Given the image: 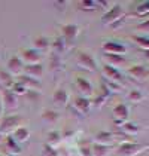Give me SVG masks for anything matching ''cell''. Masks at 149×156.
<instances>
[{
    "label": "cell",
    "mask_w": 149,
    "mask_h": 156,
    "mask_svg": "<svg viewBox=\"0 0 149 156\" xmlns=\"http://www.w3.org/2000/svg\"><path fill=\"white\" fill-rule=\"evenodd\" d=\"M25 66L30 64H40V54L36 49H21V57H20Z\"/></svg>",
    "instance_id": "cell-9"
},
{
    "label": "cell",
    "mask_w": 149,
    "mask_h": 156,
    "mask_svg": "<svg viewBox=\"0 0 149 156\" xmlns=\"http://www.w3.org/2000/svg\"><path fill=\"white\" fill-rule=\"evenodd\" d=\"M76 88H78V91L82 94V97H89L94 94V88H93V85L91 82L85 79V77H81V76H78L76 77Z\"/></svg>",
    "instance_id": "cell-11"
},
{
    "label": "cell",
    "mask_w": 149,
    "mask_h": 156,
    "mask_svg": "<svg viewBox=\"0 0 149 156\" xmlns=\"http://www.w3.org/2000/svg\"><path fill=\"white\" fill-rule=\"evenodd\" d=\"M8 156H13V155H8Z\"/></svg>",
    "instance_id": "cell-47"
},
{
    "label": "cell",
    "mask_w": 149,
    "mask_h": 156,
    "mask_svg": "<svg viewBox=\"0 0 149 156\" xmlns=\"http://www.w3.org/2000/svg\"><path fill=\"white\" fill-rule=\"evenodd\" d=\"M145 57H146V60L149 61V49H146V51H145Z\"/></svg>",
    "instance_id": "cell-44"
},
{
    "label": "cell",
    "mask_w": 149,
    "mask_h": 156,
    "mask_svg": "<svg viewBox=\"0 0 149 156\" xmlns=\"http://www.w3.org/2000/svg\"><path fill=\"white\" fill-rule=\"evenodd\" d=\"M2 141H3V134L0 132V143H2Z\"/></svg>",
    "instance_id": "cell-45"
},
{
    "label": "cell",
    "mask_w": 149,
    "mask_h": 156,
    "mask_svg": "<svg viewBox=\"0 0 149 156\" xmlns=\"http://www.w3.org/2000/svg\"><path fill=\"white\" fill-rule=\"evenodd\" d=\"M73 107L78 112H81L82 115H87L88 112L91 110V101L88 98H85V97L78 95V97H74V100H73Z\"/></svg>",
    "instance_id": "cell-15"
},
{
    "label": "cell",
    "mask_w": 149,
    "mask_h": 156,
    "mask_svg": "<svg viewBox=\"0 0 149 156\" xmlns=\"http://www.w3.org/2000/svg\"><path fill=\"white\" fill-rule=\"evenodd\" d=\"M103 85L109 89V92L111 94H115V92H119L121 89H122V86L119 83H115V82H112V80H107V79H104L103 77Z\"/></svg>",
    "instance_id": "cell-30"
},
{
    "label": "cell",
    "mask_w": 149,
    "mask_h": 156,
    "mask_svg": "<svg viewBox=\"0 0 149 156\" xmlns=\"http://www.w3.org/2000/svg\"><path fill=\"white\" fill-rule=\"evenodd\" d=\"M18 82L27 88V91H39L40 89V82L37 79H33L30 76H25V74H20L18 76Z\"/></svg>",
    "instance_id": "cell-14"
},
{
    "label": "cell",
    "mask_w": 149,
    "mask_h": 156,
    "mask_svg": "<svg viewBox=\"0 0 149 156\" xmlns=\"http://www.w3.org/2000/svg\"><path fill=\"white\" fill-rule=\"evenodd\" d=\"M13 82V76L8 70H0V83L5 86V89H11Z\"/></svg>",
    "instance_id": "cell-21"
},
{
    "label": "cell",
    "mask_w": 149,
    "mask_h": 156,
    "mask_svg": "<svg viewBox=\"0 0 149 156\" xmlns=\"http://www.w3.org/2000/svg\"><path fill=\"white\" fill-rule=\"evenodd\" d=\"M112 146H104V144H99L94 143L91 146V150H93V156H107L111 152Z\"/></svg>",
    "instance_id": "cell-20"
},
{
    "label": "cell",
    "mask_w": 149,
    "mask_h": 156,
    "mask_svg": "<svg viewBox=\"0 0 149 156\" xmlns=\"http://www.w3.org/2000/svg\"><path fill=\"white\" fill-rule=\"evenodd\" d=\"M11 91H12L16 97H18V95H25V94H27V88H25V86H23L20 82H13Z\"/></svg>",
    "instance_id": "cell-34"
},
{
    "label": "cell",
    "mask_w": 149,
    "mask_h": 156,
    "mask_svg": "<svg viewBox=\"0 0 149 156\" xmlns=\"http://www.w3.org/2000/svg\"><path fill=\"white\" fill-rule=\"evenodd\" d=\"M33 45L36 49H48L49 48V39L45 36H37L33 39Z\"/></svg>",
    "instance_id": "cell-25"
},
{
    "label": "cell",
    "mask_w": 149,
    "mask_h": 156,
    "mask_svg": "<svg viewBox=\"0 0 149 156\" xmlns=\"http://www.w3.org/2000/svg\"><path fill=\"white\" fill-rule=\"evenodd\" d=\"M101 49L104 51V54H115V55H124L127 52V48H125L122 43L119 42H113V40H106L101 43Z\"/></svg>",
    "instance_id": "cell-8"
},
{
    "label": "cell",
    "mask_w": 149,
    "mask_h": 156,
    "mask_svg": "<svg viewBox=\"0 0 149 156\" xmlns=\"http://www.w3.org/2000/svg\"><path fill=\"white\" fill-rule=\"evenodd\" d=\"M101 73H103V77L107 79V80H112L115 83H119L122 82V74L121 72L115 67V66H111V64H104L101 67Z\"/></svg>",
    "instance_id": "cell-7"
},
{
    "label": "cell",
    "mask_w": 149,
    "mask_h": 156,
    "mask_svg": "<svg viewBox=\"0 0 149 156\" xmlns=\"http://www.w3.org/2000/svg\"><path fill=\"white\" fill-rule=\"evenodd\" d=\"M121 132L124 135H136L139 132V128H137V125L131 123V122H125L124 125L121 126Z\"/></svg>",
    "instance_id": "cell-26"
},
{
    "label": "cell",
    "mask_w": 149,
    "mask_h": 156,
    "mask_svg": "<svg viewBox=\"0 0 149 156\" xmlns=\"http://www.w3.org/2000/svg\"><path fill=\"white\" fill-rule=\"evenodd\" d=\"M118 137H119L118 134H113L111 131H100L96 135V143L104 144V146H112V144L116 141Z\"/></svg>",
    "instance_id": "cell-12"
},
{
    "label": "cell",
    "mask_w": 149,
    "mask_h": 156,
    "mask_svg": "<svg viewBox=\"0 0 149 156\" xmlns=\"http://www.w3.org/2000/svg\"><path fill=\"white\" fill-rule=\"evenodd\" d=\"M122 16H124V9H122V6L113 5L111 9H109L107 12H104V15L101 16V23L104 25H109V24L112 25V24H115V23H118V21H121Z\"/></svg>",
    "instance_id": "cell-3"
},
{
    "label": "cell",
    "mask_w": 149,
    "mask_h": 156,
    "mask_svg": "<svg viewBox=\"0 0 149 156\" xmlns=\"http://www.w3.org/2000/svg\"><path fill=\"white\" fill-rule=\"evenodd\" d=\"M54 5H55L57 8H63V9H64V6H66L67 3H66V2H55Z\"/></svg>",
    "instance_id": "cell-42"
},
{
    "label": "cell",
    "mask_w": 149,
    "mask_h": 156,
    "mask_svg": "<svg viewBox=\"0 0 149 156\" xmlns=\"http://www.w3.org/2000/svg\"><path fill=\"white\" fill-rule=\"evenodd\" d=\"M149 149V144L133 143V141H125L121 143L116 149V156H139L145 150Z\"/></svg>",
    "instance_id": "cell-1"
},
{
    "label": "cell",
    "mask_w": 149,
    "mask_h": 156,
    "mask_svg": "<svg viewBox=\"0 0 149 156\" xmlns=\"http://www.w3.org/2000/svg\"><path fill=\"white\" fill-rule=\"evenodd\" d=\"M23 123V116L20 115H9V116H5L2 122H0V132L2 134H9L13 132L18 126H21Z\"/></svg>",
    "instance_id": "cell-2"
},
{
    "label": "cell",
    "mask_w": 149,
    "mask_h": 156,
    "mask_svg": "<svg viewBox=\"0 0 149 156\" xmlns=\"http://www.w3.org/2000/svg\"><path fill=\"white\" fill-rule=\"evenodd\" d=\"M24 66L25 64L18 55H13L8 61V72L11 73L12 76H20L23 73V70H24Z\"/></svg>",
    "instance_id": "cell-10"
},
{
    "label": "cell",
    "mask_w": 149,
    "mask_h": 156,
    "mask_svg": "<svg viewBox=\"0 0 149 156\" xmlns=\"http://www.w3.org/2000/svg\"><path fill=\"white\" fill-rule=\"evenodd\" d=\"M128 74H130L133 79H136V80H143V79L148 77V69H146L145 66H142V64L131 66V67L128 69Z\"/></svg>",
    "instance_id": "cell-16"
},
{
    "label": "cell",
    "mask_w": 149,
    "mask_h": 156,
    "mask_svg": "<svg viewBox=\"0 0 149 156\" xmlns=\"http://www.w3.org/2000/svg\"><path fill=\"white\" fill-rule=\"evenodd\" d=\"M61 132L60 131H51L49 134H48V137H46V141H48V144L49 146H54V144L60 143L61 141Z\"/></svg>",
    "instance_id": "cell-29"
},
{
    "label": "cell",
    "mask_w": 149,
    "mask_h": 156,
    "mask_svg": "<svg viewBox=\"0 0 149 156\" xmlns=\"http://www.w3.org/2000/svg\"><path fill=\"white\" fill-rule=\"evenodd\" d=\"M136 15L137 16H146L149 15V0L148 2H142L136 6Z\"/></svg>",
    "instance_id": "cell-28"
},
{
    "label": "cell",
    "mask_w": 149,
    "mask_h": 156,
    "mask_svg": "<svg viewBox=\"0 0 149 156\" xmlns=\"http://www.w3.org/2000/svg\"><path fill=\"white\" fill-rule=\"evenodd\" d=\"M96 3H97V6H100V8H103V9H104V11H106V12H107V11H109V9H111V2H96Z\"/></svg>",
    "instance_id": "cell-40"
},
{
    "label": "cell",
    "mask_w": 149,
    "mask_h": 156,
    "mask_svg": "<svg viewBox=\"0 0 149 156\" xmlns=\"http://www.w3.org/2000/svg\"><path fill=\"white\" fill-rule=\"evenodd\" d=\"M42 118L46 120V122H57V119H58V113H57L55 110L46 108V110H43V113H42Z\"/></svg>",
    "instance_id": "cell-31"
},
{
    "label": "cell",
    "mask_w": 149,
    "mask_h": 156,
    "mask_svg": "<svg viewBox=\"0 0 149 156\" xmlns=\"http://www.w3.org/2000/svg\"><path fill=\"white\" fill-rule=\"evenodd\" d=\"M112 113H113V122H115V125H119V126H122L127 119H128V116H130V110L128 107L125 106V104H116L113 110H112Z\"/></svg>",
    "instance_id": "cell-4"
},
{
    "label": "cell",
    "mask_w": 149,
    "mask_h": 156,
    "mask_svg": "<svg viewBox=\"0 0 149 156\" xmlns=\"http://www.w3.org/2000/svg\"><path fill=\"white\" fill-rule=\"evenodd\" d=\"M143 98H145V95H143L140 91H136V89L128 94V100H130L131 103H140V101H143Z\"/></svg>",
    "instance_id": "cell-36"
},
{
    "label": "cell",
    "mask_w": 149,
    "mask_h": 156,
    "mask_svg": "<svg viewBox=\"0 0 149 156\" xmlns=\"http://www.w3.org/2000/svg\"><path fill=\"white\" fill-rule=\"evenodd\" d=\"M52 49H54V54H61L66 51V42H64V39L61 36L55 37L54 39V42H52Z\"/></svg>",
    "instance_id": "cell-24"
},
{
    "label": "cell",
    "mask_w": 149,
    "mask_h": 156,
    "mask_svg": "<svg viewBox=\"0 0 149 156\" xmlns=\"http://www.w3.org/2000/svg\"><path fill=\"white\" fill-rule=\"evenodd\" d=\"M27 97H30L31 100H37L39 97H40V94H39V91H27V94H25Z\"/></svg>",
    "instance_id": "cell-41"
},
{
    "label": "cell",
    "mask_w": 149,
    "mask_h": 156,
    "mask_svg": "<svg viewBox=\"0 0 149 156\" xmlns=\"http://www.w3.org/2000/svg\"><path fill=\"white\" fill-rule=\"evenodd\" d=\"M79 34V25L76 24H66L61 25V37L64 39L66 45H72Z\"/></svg>",
    "instance_id": "cell-6"
},
{
    "label": "cell",
    "mask_w": 149,
    "mask_h": 156,
    "mask_svg": "<svg viewBox=\"0 0 149 156\" xmlns=\"http://www.w3.org/2000/svg\"><path fill=\"white\" fill-rule=\"evenodd\" d=\"M3 115V103H2V98H0V118Z\"/></svg>",
    "instance_id": "cell-43"
},
{
    "label": "cell",
    "mask_w": 149,
    "mask_h": 156,
    "mask_svg": "<svg viewBox=\"0 0 149 156\" xmlns=\"http://www.w3.org/2000/svg\"><path fill=\"white\" fill-rule=\"evenodd\" d=\"M148 79H149V69H148Z\"/></svg>",
    "instance_id": "cell-46"
},
{
    "label": "cell",
    "mask_w": 149,
    "mask_h": 156,
    "mask_svg": "<svg viewBox=\"0 0 149 156\" xmlns=\"http://www.w3.org/2000/svg\"><path fill=\"white\" fill-rule=\"evenodd\" d=\"M78 64H79V67H82L84 70H88V72L94 73L97 70V62L96 60L87 54V52H78Z\"/></svg>",
    "instance_id": "cell-5"
},
{
    "label": "cell",
    "mask_w": 149,
    "mask_h": 156,
    "mask_svg": "<svg viewBox=\"0 0 149 156\" xmlns=\"http://www.w3.org/2000/svg\"><path fill=\"white\" fill-rule=\"evenodd\" d=\"M3 107L9 108V110H13V108L18 107V97L13 94L11 89H3Z\"/></svg>",
    "instance_id": "cell-13"
},
{
    "label": "cell",
    "mask_w": 149,
    "mask_h": 156,
    "mask_svg": "<svg viewBox=\"0 0 149 156\" xmlns=\"http://www.w3.org/2000/svg\"><path fill=\"white\" fill-rule=\"evenodd\" d=\"M131 40L133 42H136L137 46L139 48H142L143 51H146V49H149V37L146 36H131Z\"/></svg>",
    "instance_id": "cell-27"
},
{
    "label": "cell",
    "mask_w": 149,
    "mask_h": 156,
    "mask_svg": "<svg viewBox=\"0 0 149 156\" xmlns=\"http://www.w3.org/2000/svg\"><path fill=\"white\" fill-rule=\"evenodd\" d=\"M43 156H60V155H58V152H57L52 146L45 144V146H43Z\"/></svg>",
    "instance_id": "cell-37"
},
{
    "label": "cell",
    "mask_w": 149,
    "mask_h": 156,
    "mask_svg": "<svg viewBox=\"0 0 149 156\" xmlns=\"http://www.w3.org/2000/svg\"><path fill=\"white\" fill-rule=\"evenodd\" d=\"M107 101V98L104 95H101V94H99V97H96L93 101H91V106H96V107H100V106H103L104 103Z\"/></svg>",
    "instance_id": "cell-38"
},
{
    "label": "cell",
    "mask_w": 149,
    "mask_h": 156,
    "mask_svg": "<svg viewBox=\"0 0 149 156\" xmlns=\"http://www.w3.org/2000/svg\"><path fill=\"white\" fill-rule=\"evenodd\" d=\"M49 67H51V70H54V72L61 70L63 62H61L60 57H58L57 54H54V55H52V58H51V61H49Z\"/></svg>",
    "instance_id": "cell-32"
},
{
    "label": "cell",
    "mask_w": 149,
    "mask_h": 156,
    "mask_svg": "<svg viewBox=\"0 0 149 156\" xmlns=\"http://www.w3.org/2000/svg\"><path fill=\"white\" fill-rule=\"evenodd\" d=\"M91 146H93V144L89 143L88 140H79V141H78V149H79V152H81L82 156H93Z\"/></svg>",
    "instance_id": "cell-22"
},
{
    "label": "cell",
    "mask_w": 149,
    "mask_h": 156,
    "mask_svg": "<svg viewBox=\"0 0 149 156\" xmlns=\"http://www.w3.org/2000/svg\"><path fill=\"white\" fill-rule=\"evenodd\" d=\"M5 144H6V149H8L11 153H20V152H21V146L16 143L11 135H6V138H5Z\"/></svg>",
    "instance_id": "cell-23"
},
{
    "label": "cell",
    "mask_w": 149,
    "mask_h": 156,
    "mask_svg": "<svg viewBox=\"0 0 149 156\" xmlns=\"http://www.w3.org/2000/svg\"><path fill=\"white\" fill-rule=\"evenodd\" d=\"M104 58L111 61V66L112 64H124L125 58L122 55H115V54H104Z\"/></svg>",
    "instance_id": "cell-33"
},
{
    "label": "cell",
    "mask_w": 149,
    "mask_h": 156,
    "mask_svg": "<svg viewBox=\"0 0 149 156\" xmlns=\"http://www.w3.org/2000/svg\"><path fill=\"white\" fill-rule=\"evenodd\" d=\"M24 72L25 76H30V77L39 80L43 74V67H42V64H30V66H24Z\"/></svg>",
    "instance_id": "cell-18"
},
{
    "label": "cell",
    "mask_w": 149,
    "mask_h": 156,
    "mask_svg": "<svg viewBox=\"0 0 149 156\" xmlns=\"http://www.w3.org/2000/svg\"><path fill=\"white\" fill-rule=\"evenodd\" d=\"M79 6L84 11H94L97 8V3L94 0H82V2H79Z\"/></svg>",
    "instance_id": "cell-35"
},
{
    "label": "cell",
    "mask_w": 149,
    "mask_h": 156,
    "mask_svg": "<svg viewBox=\"0 0 149 156\" xmlns=\"http://www.w3.org/2000/svg\"><path fill=\"white\" fill-rule=\"evenodd\" d=\"M52 101H54V104L58 106V107L66 106L67 101H69V94H67V91H64L61 88L57 89V91L54 92V95H52Z\"/></svg>",
    "instance_id": "cell-19"
},
{
    "label": "cell",
    "mask_w": 149,
    "mask_h": 156,
    "mask_svg": "<svg viewBox=\"0 0 149 156\" xmlns=\"http://www.w3.org/2000/svg\"><path fill=\"white\" fill-rule=\"evenodd\" d=\"M11 137H12L18 144H23L30 138V129H28L27 126H23V125H21V126H18V128L12 132Z\"/></svg>",
    "instance_id": "cell-17"
},
{
    "label": "cell",
    "mask_w": 149,
    "mask_h": 156,
    "mask_svg": "<svg viewBox=\"0 0 149 156\" xmlns=\"http://www.w3.org/2000/svg\"><path fill=\"white\" fill-rule=\"evenodd\" d=\"M137 31H142V33H149V18L146 21H143V23H140V24L136 27Z\"/></svg>",
    "instance_id": "cell-39"
}]
</instances>
